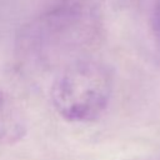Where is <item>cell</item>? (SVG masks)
<instances>
[{"label":"cell","instance_id":"6da1fadb","mask_svg":"<svg viewBox=\"0 0 160 160\" xmlns=\"http://www.w3.org/2000/svg\"><path fill=\"white\" fill-rule=\"evenodd\" d=\"M112 92V76L106 65L76 60L52 81L51 102L58 114L71 122H90L101 116Z\"/></svg>","mask_w":160,"mask_h":160},{"label":"cell","instance_id":"7a4b0ae2","mask_svg":"<svg viewBox=\"0 0 160 160\" xmlns=\"http://www.w3.org/2000/svg\"><path fill=\"white\" fill-rule=\"evenodd\" d=\"M26 131L24 115L14 100L0 90V145L19 141Z\"/></svg>","mask_w":160,"mask_h":160},{"label":"cell","instance_id":"3957f363","mask_svg":"<svg viewBox=\"0 0 160 160\" xmlns=\"http://www.w3.org/2000/svg\"><path fill=\"white\" fill-rule=\"evenodd\" d=\"M151 29L158 46L160 48V0L156 1L151 14Z\"/></svg>","mask_w":160,"mask_h":160},{"label":"cell","instance_id":"277c9868","mask_svg":"<svg viewBox=\"0 0 160 160\" xmlns=\"http://www.w3.org/2000/svg\"><path fill=\"white\" fill-rule=\"evenodd\" d=\"M129 160H160V158H134Z\"/></svg>","mask_w":160,"mask_h":160}]
</instances>
